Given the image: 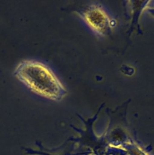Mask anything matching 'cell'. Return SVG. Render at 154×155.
Listing matches in <instances>:
<instances>
[{
	"label": "cell",
	"instance_id": "1",
	"mask_svg": "<svg viewBox=\"0 0 154 155\" xmlns=\"http://www.w3.org/2000/svg\"><path fill=\"white\" fill-rule=\"evenodd\" d=\"M14 75L31 92L46 99L59 101L67 94L54 72L40 62L22 61L15 68Z\"/></svg>",
	"mask_w": 154,
	"mask_h": 155
},
{
	"label": "cell",
	"instance_id": "2",
	"mask_svg": "<svg viewBox=\"0 0 154 155\" xmlns=\"http://www.w3.org/2000/svg\"><path fill=\"white\" fill-rule=\"evenodd\" d=\"M87 24L100 35L111 33L112 23L104 10L97 5H91L80 13Z\"/></svg>",
	"mask_w": 154,
	"mask_h": 155
}]
</instances>
